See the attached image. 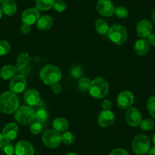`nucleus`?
Wrapping results in <instances>:
<instances>
[{
  "instance_id": "obj_1",
  "label": "nucleus",
  "mask_w": 155,
  "mask_h": 155,
  "mask_svg": "<svg viewBox=\"0 0 155 155\" xmlns=\"http://www.w3.org/2000/svg\"><path fill=\"white\" fill-rule=\"evenodd\" d=\"M20 101L17 94L11 91L0 94V112L4 114H12L15 113L19 108Z\"/></svg>"
},
{
  "instance_id": "obj_2",
  "label": "nucleus",
  "mask_w": 155,
  "mask_h": 155,
  "mask_svg": "<svg viewBox=\"0 0 155 155\" xmlns=\"http://www.w3.org/2000/svg\"><path fill=\"white\" fill-rule=\"evenodd\" d=\"M39 74L43 82L49 86L59 83L62 78V71L60 68L52 64L43 66L40 70Z\"/></svg>"
},
{
  "instance_id": "obj_3",
  "label": "nucleus",
  "mask_w": 155,
  "mask_h": 155,
  "mask_svg": "<svg viewBox=\"0 0 155 155\" xmlns=\"http://www.w3.org/2000/svg\"><path fill=\"white\" fill-rule=\"evenodd\" d=\"M110 85L107 79L103 77H97L91 81L88 92L92 97L102 99L108 94Z\"/></svg>"
},
{
  "instance_id": "obj_4",
  "label": "nucleus",
  "mask_w": 155,
  "mask_h": 155,
  "mask_svg": "<svg viewBox=\"0 0 155 155\" xmlns=\"http://www.w3.org/2000/svg\"><path fill=\"white\" fill-rule=\"evenodd\" d=\"M107 34L109 40L116 45H123L128 40V31L126 28L118 24H115L110 27Z\"/></svg>"
},
{
  "instance_id": "obj_5",
  "label": "nucleus",
  "mask_w": 155,
  "mask_h": 155,
  "mask_svg": "<svg viewBox=\"0 0 155 155\" xmlns=\"http://www.w3.org/2000/svg\"><path fill=\"white\" fill-rule=\"evenodd\" d=\"M35 112L36 110L32 107L21 106L15 113V119L19 124L28 126L35 120Z\"/></svg>"
},
{
  "instance_id": "obj_6",
  "label": "nucleus",
  "mask_w": 155,
  "mask_h": 155,
  "mask_svg": "<svg viewBox=\"0 0 155 155\" xmlns=\"http://www.w3.org/2000/svg\"><path fill=\"white\" fill-rule=\"evenodd\" d=\"M132 150L138 155H145L150 148V141L148 137L144 134L136 135L132 142Z\"/></svg>"
},
{
  "instance_id": "obj_7",
  "label": "nucleus",
  "mask_w": 155,
  "mask_h": 155,
  "mask_svg": "<svg viewBox=\"0 0 155 155\" xmlns=\"http://www.w3.org/2000/svg\"><path fill=\"white\" fill-rule=\"evenodd\" d=\"M42 141L50 148H56L62 143V135L54 129H47L43 134Z\"/></svg>"
},
{
  "instance_id": "obj_8",
  "label": "nucleus",
  "mask_w": 155,
  "mask_h": 155,
  "mask_svg": "<svg viewBox=\"0 0 155 155\" xmlns=\"http://www.w3.org/2000/svg\"><path fill=\"white\" fill-rule=\"evenodd\" d=\"M135 96L129 91H121L116 98V105L121 110H128L134 104Z\"/></svg>"
},
{
  "instance_id": "obj_9",
  "label": "nucleus",
  "mask_w": 155,
  "mask_h": 155,
  "mask_svg": "<svg viewBox=\"0 0 155 155\" xmlns=\"http://www.w3.org/2000/svg\"><path fill=\"white\" fill-rule=\"evenodd\" d=\"M23 98L26 105L30 107H41L44 104V101L41 99L39 92L34 88L27 89L24 93Z\"/></svg>"
},
{
  "instance_id": "obj_10",
  "label": "nucleus",
  "mask_w": 155,
  "mask_h": 155,
  "mask_svg": "<svg viewBox=\"0 0 155 155\" xmlns=\"http://www.w3.org/2000/svg\"><path fill=\"white\" fill-rule=\"evenodd\" d=\"M96 9L101 15L108 18L114 15L116 7L111 0H98Z\"/></svg>"
},
{
  "instance_id": "obj_11",
  "label": "nucleus",
  "mask_w": 155,
  "mask_h": 155,
  "mask_svg": "<svg viewBox=\"0 0 155 155\" xmlns=\"http://www.w3.org/2000/svg\"><path fill=\"white\" fill-rule=\"evenodd\" d=\"M125 119L129 126L132 127H137L139 126L142 120V116L138 108L131 107L126 110Z\"/></svg>"
},
{
  "instance_id": "obj_12",
  "label": "nucleus",
  "mask_w": 155,
  "mask_h": 155,
  "mask_svg": "<svg viewBox=\"0 0 155 155\" xmlns=\"http://www.w3.org/2000/svg\"><path fill=\"white\" fill-rule=\"evenodd\" d=\"M27 86L26 78L22 74H17L13 77L9 83V89L12 92L16 94H21L25 90Z\"/></svg>"
},
{
  "instance_id": "obj_13",
  "label": "nucleus",
  "mask_w": 155,
  "mask_h": 155,
  "mask_svg": "<svg viewBox=\"0 0 155 155\" xmlns=\"http://www.w3.org/2000/svg\"><path fill=\"white\" fill-rule=\"evenodd\" d=\"M40 17L41 12L37 8H28L22 12L21 21L23 23L31 26L37 23Z\"/></svg>"
},
{
  "instance_id": "obj_14",
  "label": "nucleus",
  "mask_w": 155,
  "mask_h": 155,
  "mask_svg": "<svg viewBox=\"0 0 155 155\" xmlns=\"http://www.w3.org/2000/svg\"><path fill=\"white\" fill-rule=\"evenodd\" d=\"M137 35L142 39H145L153 31V25L147 19H142L137 23L135 28Z\"/></svg>"
},
{
  "instance_id": "obj_15",
  "label": "nucleus",
  "mask_w": 155,
  "mask_h": 155,
  "mask_svg": "<svg viewBox=\"0 0 155 155\" xmlns=\"http://www.w3.org/2000/svg\"><path fill=\"white\" fill-rule=\"evenodd\" d=\"M98 123L102 128H109L115 122V114L112 110H102L98 115Z\"/></svg>"
},
{
  "instance_id": "obj_16",
  "label": "nucleus",
  "mask_w": 155,
  "mask_h": 155,
  "mask_svg": "<svg viewBox=\"0 0 155 155\" xmlns=\"http://www.w3.org/2000/svg\"><path fill=\"white\" fill-rule=\"evenodd\" d=\"M19 132V128L15 123H10L5 125L2 129V134L5 141H11L17 138Z\"/></svg>"
},
{
  "instance_id": "obj_17",
  "label": "nucleus",
  "mask_w": 155,
  "mask_h": 155,
  "mask_svg": "<svg viewBox=\"0 0 155 155\" xmlns=\"http://www.w3.org/2000/svg\"><path fill=\"white\" fill-rule=\"evenodd\" d=\"M15 153L16 155H34V148L31 142L21 140L16 144Z\"/></svg>"
},
{
  "instance_id": "obj_18",
  "label": "nucleus",
  "mask_w": 155,
  "mask_h": 155,
  "mask_svg": "<svg viewBox=\"0 0 155 155\" xmlns=\"http://www.w3.org/2000/svg\"><path fill=\"white\" fill-rule=\"evenodd\" d=\"M36 25H37V29L40 31H48L53 27V18L50 15H42L38 19Z\"/></svg>"
},
{
  "instance_id": "obj_19",
  "label": "nucleus",
  "mask_w": 155,
  "mask_h": 155,
  "mask_svg": "<svg viewBox=\"0 0 155 155\" xmlns=\"http://www.w3.org/2000/svg\"><path fill=\"white\" fill-rule=\"evenodd\" d=\"M150 50V45L145 39H140L135 42L134 45V50L138 56H144L147 54Z\"/></svg>"
},
{
  "instance_id": "obj_20",
  "label": "nucleus",
  "mask_w": 155,
  "mask_h": 155,
  "mask_svg": "<svg viewBox=\"0 0 155 155\" xmlns=\"http://www.w3.org/2000/svg\"><path fill=\"white\" fill-rule=\"evenodd\" d=\"M2 12L8 16H12L17 12V4L15 0H3L2 2Z\"/></svg>"
},
{
  "instance_id": "obj_21",
  "label": "nucleus",
  "mask_w": 155,
  "mask_h": 155,
  "mask_svg": "<svg viewBox=\"0 0 155 155\" xmlns=\"http://www.w3.org/2000/svg\"><path fill=\"white\" fill-rule=\"evenodd\" d=\"M17 72L18 71L16 66L12 65H4L0 70V77L3 80H9L15 77Z\"/></svg>"
},
{
  "instance_id": "obj_22",
  "label": "nucleus",
  "mask_w": 155,
  "mask_h": 155,
  "mask_svg": "<svg viewBox=\"0 0 155 155\" xmlns=\"http://www.w3.org/2000/svg\"><path fill=\"white\" fill-rule=\"evenodd\" d=\"M31 57L28 53H21L18 56L17 60H16V68L18 71H21L25 69L27 65L30 63L31 61Z\"/></svg>"
},
{
  "instance_id": "obj_23",
  "label": "nucleus",
  "mask_w": 155,
  "mask_h": 155,
  "mask_svg": "<svg viewBox=\"0 0 155 155\" xmlns=\"http://www.w3.org/2000/svg\"><path fill=\"white\" fill-rule=\"evenodd\" d=\"M53 127L55 130L59 132H66L69 128L68 120L63 117H57L53 122Z\"/></svg>"
},
{
  "instance_id": "obj_24",
  "label": "nucleus",
  "mask_w": 155,
  "mask_h": 155,
  "mask_svg": "<svg viewBox=\"0 0 155 155\" xmlns=\"http://www.w3.org/2000/svg\"><path fill=\"white\" fill-rule=\"evenodd\" d=\"M56 0H35V6L40 12H46L54 7Z\"/></svg>"
},
{
  "instance_id": "obj_25",
  "label": "nucleus",
  "mask_w": 155,
  "mask_h": 155,
  "mask_svg": "<svg viewBox=\"0 0 155 155\" xmlns=\"http://www.w3.org/2000/svg\"><path fill=\"white\" fill-rule=\"evenodd\" d=\"M94 28L97 32L101 35H105L108 33L109 29H110V26H109L108 23L107 21L104 19L100 18L95 21Z\"/></svg>"
},
{
  "instance_id": "obj_26",
  "label": "nucleus",
  "mask_w": 155,
  "mask_h": 155,
  "mask_svg": "<svg viewBox=\"0 0 155 155\" xmlns=\"http://www.w3.org/2000/svg\"><path fill=\"white\" fill-rule=\"evenodd\" d=\"M15 147L10 141H4L0 144V155H14Z\"/></svg>"
},
{
  "instance_id": "obj_27",
  "label": "nucleus",
  "mask_w": 155,
  "mask_h": 155,
  "mask_svg": "<svg viewBox=\"0 0 155 155\" xmlns=\"http://www.w3.org/2000/svg\"><path fill=\"white\" fill-rule=\"evenodd\" d=\"M49 119V113L43 107H38L35 112V121L41 123H45Z\"/></svg>"
},
{
  "instance_id": "obj_28",
  "label": "nucleus",
  "mask_w": 155,
  "mask_h": 155,
  "mask_svg": "<svg viewBox=\"0 0 155 155\" xmlns=\"http://www.w3.org/2000/svg\"><path fill=\"white\" fill-rule=\"evenodd\" d=\"M91 80L87 77H82L78 80V87L81 91L86 92L88 91L89 87H90Z\"/></svg>"
},
{
  "instance_id": "obj_29",
  "label": "nucleus",
  "mask_w": 155,
  "mask_h": 155,
  "mask_svg": "<svg viewBox=\"0 0 155 155\" xmlns=\"http://www.w3.org/2000/svg\"><path fill=\"white\" fill-rule=\"evenodd\" d=\"M75 138L71 132H64L62 135V142L65 145H71L74 143Z\"/></svg>"
},
{
  "instance_id": "obj_30",
  "label": "nucleus",
  "mask_w": 155,
  "mask_h": 155,
  "mask_svg": "<svg viewBox=\"0 0 155 155\" xmlns=\"http://www.w3.org/2000/svg\"><path fill=\"white\" fill-rule=\"evenodd\" d=\"M139 126L142 130L150 131L153 129V127H154V122H153L151 119H144V120H141Z\"/></svg>"
},
{
  "instance_id": "obj_31",
  "label": "nucleus",
  "mask_w": 155,
  "mask_h": 155,
  "mask_svg": "<svg viewBox=\"0 0 155 155\" xmlns=\"http://www.w3.org/2000/svg\"><path fill=\"white\" fill-rule=\"evenodd\" d=\"M70 74L72 76L74 79L79 80L81 78L83 77V69L79 65H75L71 68L70 70Z\"/></svg>"
},
{
  "instance_id": "obj_32",
  "label": "nucleus",
  "mask_w": 155,
  "mask_h": 155,
  "mask_svg": "<svg viewBox=\"0 0 155 155\" xmlns=\"http://www.w3.org/2000/svg\"><path fill=\"white\" fill-rule=\"evenodd\" d=\"M147 109L149 114L155 119V94L150 97L147 102Z\"/></svg>"
},
{
  "instance_id": "obj_33",
  "label": "nucleus",
  "mask_w": 155,
  "mask_h": 155,
  "mask_svg": "<svg viewBox=\"0 0 155 155\" xmlns=\"http://www.w3.org/2000/svg\"><path fill=\"white\" fill-rule=\"evenodd\" d=\"M114 15L119 18H126L129 15V10L125 6H118L115 9Z\"/></svg>"
},
{
  "instance_id": "obj_34",
  "label": "nucleus",
  "mask_w": 155,
  "mask_h": 155,
  "mask_svg": "<svg viewBox=\"0 0 155 155\" xmlns=\"http://www.w3.org/2000/svg\"><path fill=\"white\" fill-rule=\"evenodd\" d=\"M43 131L42 123H39L37 121L33 122L30 126V132L33 135H39L41 134Z\"/></svg>"
},
{
  "instance_id": "obj_35",
  "label": "nucleus",
  "mask_w": 155,
  "mask_h": 155,
  "mask_svg": "<svg viewBox=\"0 0 155 155\" xmlns=\"http://www.w3.org/2000/svg\"><path fill=\"white\" fill-rule=\"evenodd\" d=\"M11 50V45L5 40L0 41V56H5Z\"/></svg>"
},
{
  "instance_id": "obj_36",
  "label": "nucleus",
  "mask_w": 155,
  "mask_h": 155,
  "mask_svg": "<svg viewBox=\"0 0 155 155\" xmlns=\"http://www.w3.org/2000/svg\"><path fill=\"white\" fill-rule=\"evenodd\" d=\"M54 9L57 12H63L67 8V5L63 0H56L54 5Z\"/></svg>"
},
{
  "instance_id": "obj_37",
  "label": "nucleus",
  "mask_w": 155,
  "mask_h": 155,
  "mask_svg": "<svg viewBox=\"0 0 155 155\" xmlns=\"http://www.w3.org/2000/svg\"><path fill=\"white\" fill-rule=\"evenodd\" d=\"M110 155H130L129 152L123 148H115L110 153Z\"/></svg>"
},
{
  "instance_id": "obj_38",
  "label": "nucleus",
  "mask_w": 155,
  "mask_h": 155,
  "mask_svg": "<svg viewBox=\"0 0 155 155\" xmlns=\"http://www.w3.org/2000/svg\"><path fill=\"white\" fill-rule=\"evenodd\" d=\"M101 108L103 110H111L112 107H113V104L112 102L108 99L104 100L101 104Z\"/></svg>"
},
{
  "instance_id": "obj_39",
  "label": "nucleus",
  "mask_w": 155,
  "mask_h": 155,
  "mask_svg": "<svg viewBox=\"0 0 155 155\" xmlns=\"http://www.w3.org/2000/svg\"><path fill=\"white\" fill-rule=\"evenodd\" d=\"M20 31L21 34L27 35L31 31V25L23 23L20 27Z\"/></svg>"
},
{
  "instance_id": "obj_40",
  "label": "nucleus",
  "mask_w": 155,
  "mask_h": 155,
  "mask_svg": "<svg viewBox=\"0 0 155 155\" xmlns=\"http://www.w3.org/2000/svg\"><path fill=\"white\" fill-rule=\"evenodd\" d=\"M50 87H51L52 91L55 94H59L62 91V86H61L59 83L53 84V85L50 86Z\"/></svg>"
},
{
  "instance_id": "obj_41",
  "label": "nucleus",
  "mask_w": 155,
  "mask_h": 155,
  "mask_svg": "<svg viewBox=\"0 0 155 155\" xmlns=\"http://www.w3.org/2000/svg\"><path fill=\"white\" fill-rule=\"evenodd\" d=\"M146 41L148 43L149 45L155 46V34L151 33V34L146 38Z\"/></svg>"
},
{
  "instance_id": "obj_42",
  "label": "nucleus",
  "mask_w": 155,
  "mask_h": 155,
  "mask_svg": "<svg viewBox=\"0 0 155 155\" xmlns=\"http://www.w3.org/2000/svg\"><path fill=\"white\" fill-rule=\"evenodd\" d=\"M147 155H155V146L150 148L148 153H147Z\"/></svg>"
},
{
  "instance_id": "obj_43",
  "label": "nucleus",
  "mask_w": 155,
  "mask_h": 155,
  "mask_svg": "<svg viewBox=\"0 0 155 155\" xmlns=\"http://www.w3.org/2000/svg\"><path fill=\"white\" fill-rule=\"evenodd\" d=\"M151 19H152V21H153L155 23V10L154 11H153V12H152Z\"/></svg>"
},
{
  "instance_id": "obj_44",
  "label": "nucleus",
  "mask_w": 155,
  "mask_h": 155,
  "mask_svg": "<svg viewBox=\"0 0 155 155\" xmlns=\"http://www.w3.org/2000/svg\"><path fill=\"white\" fill-rule=\"evenodd\" d=\"M4 141H5V139H4L3 138V135H2V133H0V144L2 142H3Z\"/></svg>"
},
{
  "instance_id": "obj_45",
  "label": "nucleus",
  "mask_w": 155,
  "mask_h": 155,
  "mask_svg": "<svg viewBox=\"0 0 155 155\" xmlns=\"http://www.w3.org/2000/svg\"><path fill=\"white\" fill-rule=\"evenodd\" d=\"M152 141H153V144H154V145H155V133L153 134V137H152Z\"/></svg>"
},
{
  "instance_id": "obj_46",
  "label": "nucleus",
  "mask_w": 155,
  "mask_h": 155,
  "mask_svg": "<svg viewBox=\"0 0 155 155\" xmlns=\"http://www.w3.org/2000/svg\"><path fill=\"white\" fill-rule=\"evenodd\" d=\"M66 155H78V154L76 153H74V152H69V153H67Z\"/></svg>"
},
{
  "instance_id": "obj_47",
  "label": "nucleus",
  "mask_w": 155,
  "mask_h": 155,
  "mask_svg": "<svg viewBox=\"0 0 155 155\" xmlns=\"http://www.w3.org/2000/svg\"><path fill=\"white\" fill-rule=\"evenodd\" d=\"M2 8H1V7H0V19L2 18Z\"/></svg>"
},
{
  "instance_id": "obj_48",
  "label": "nucleus",
  "mask_w": 155,
  "mask_h": 155,
  "mask_svg": "<svg viewBox=\"0 0 155 155\" xmlns=\"http://www.w3.org/2000/svg\"><path fill=\"white\" fill-rule=\"evenodd\" d=\"M2 2H3V0H0V4H2Z\"/></svg>"
}]
</instances>
